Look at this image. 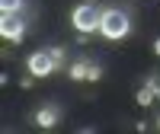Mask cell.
Masks as SVG:
<instances>
[{
	"mask_svg": "<svg viewBox=\"0 0 160 134\" xmlns=\"http://www.w3.org/2000/svg\"><path fill=\"white\" fill-rule=\"evenodd\" d=\"M154 55L160 58V38H157V42H154Z\"/></svg>",
	"mask_w": 160,
	"mask_h": 134,
	"instance_id": "obj_12",
	"label": "cell"
},
{
	"mask_svg": "<svg viewBox=\"0 0 160 134\" xmlns=\"http://www.w3.org/2000/svg\"><path fill=\"white\" fill-rule=\"evenodd\" d=\"M68 74H71V80H87V74H90V64H87V61H74V64L68 67Z\"/></svg>",
	"mask_w": 160,
	"mask_h": 134,
	"instance_id": "obj_6",
	"label": "cell"
},
{
	"mask_svg": "<svg viewBox=\"0 0 160 134\" xmlns=\"http://www.w3.org/2000/svg\"><path fill=\"white\" fill-rule=\"evenodd\" d=\"M48 51H51V58H55V61H58V67H61V64H64V48H58V45H55V48H48Z\"/></svg>",
	"mask_w": 160,
	"mask_h": 134,
	"instance_id": "obj_10",
	"label": "cell"
},
{
	"mask_svg": "<svg viewBox=\"0 0 160 134\" xmlns=\"http://www.w3.org/2000/svg\"><path fill=\"white\" fill-rule=\"evenodd\" d=\"M87 80H93V83H96V80H102V67H99V64H90V74H87Z\"/></svg>",
	"mask_w": 160,
	"mask_h": 134,
	"instance_id": "obj_9",
	"label": "cell"
},
{
	"mask_svg": "<svg viewBox=\"0 0 160 134\" xmlns=\"http://www.w3.org/2000/svg\"><path fill=\"white\" fill-rule=\"evenodd\" d=\"M99 32L106 38H112V42H118V38H125L131 32V22L122 10H102V19H99Z\"/></svg>",
	"mask_w": 160,
	"mask_h": 134,
	"instance_id": "obj_1",
	"label": "cell"
},
{
	"mask_svg": "<svg viewBox=\"0 0 160 134\" xmlns=\"http://www.w3.org/2000/svg\"><path fill=\"white\" fill-rule=\"evenodd\" d=\"M157 128H160V118H157Z\"/></svg>",
	"mask_w": 160,
	"mask_h": 134,
	"instance_id": "obj_13",
	"label": "cell"
},
{
	"mask_svg": "<svg viewBox=\"0 0 160 134\" xmlns=\"http://www.w3.org/2000/svg\"><path fill=\"white\" fill-rule=\"evenodd\" d=\"M32 80H35V74H29V77H22V80H19V86H22V89H29V86H32Z\"/></svg>",
	"mask_w": 160,
	"mask_h": 134,
	"instance_id": "obj_11",
	"label": "cell"
},
{
	"mask_svg": "<svg viewBox=\"0 0 160 134\" xmlns=\"http://www.w3.org/2000/svg\"><path fill=\"white\" fill-rule=\"evenodd\" d=\"M135 99H138V105H151V102L157 99V93H154V86H148V83H144V86L138 89V96H135Z\"/></svg>",
	"mask_w": 160,
	"mask_h": 134,
	"instance_id": "obj_7",
	"label": "cell"
},
{
	"mask_svg": "<svg viewBox=\"0 0 160 134\" xmlns=\"http://www.w3.org/2000/svg\"><path fill=\"white\" fill-rule=\"evenodd\" d=\"M0 35L7 38V42H22L26 38V22L16 16V13H3V16H0Z\"/></svg>",
	"mask_w": 160,
	"mask_h": 134,
	"instance_id": "obj_4",
	"label": "cell"
},
{
	"mask_svg": "<svg viewBox=\"0 0 160 134\" xmlns=\"http://www.w3.org/2000/svg\"><path fill=\"white\" fill-rule=\"evenodd\" d=\"M26 70L35 74V77H51L58 70V61L51 58V51H32L29 61H26Z\"/></svg>",
	"mask_w": 160,
	"mask_h": 134,
	"instance_id": "obj_3",
	"label": "cell"
},
{
	"mask_svg": "<svg viewBox=\"0 0 160 134\" xmlns=\"http://www.w3.org/2000/svg\"><path fill=\"white\" fill-rule=\"evenodd\" d=\"M58 115H61L58 105H42V109L35 112V125L38 128H55L58 125Z\"/></svg>",
	"mask_w": 160,
	"mask_h": 134,
	"instance_id": "obj_5",
	"label": "cell"
},
{
	"mask_svg": "<svg viewBox=\"0 0 160 134\" xmlns=\"http://www.w3.org/2000/svg\"><path fill=\"white\" fill-rule=\"evenodd\" d=\"M99 19H102V13H99L96 7H93V3H80V7L71 13L74 29H77V32H83V35L96 32V29H99Z\"/></svg>",
	"mask_w": 160,
	"mask_h": 134,
	"instance_id": "obj_2",
	"label": "cell"
},
{
	"mask_svg": "<svg viewBox=\"0 0 160 134\" xmlns=\"http://www.w3.org/2000/svg\"><path fill=\"white\" fill-rule=\"evenodd\" d=\"M0 10H3V13H19L22 0H0Z\"/></svg>",
	"mask_w": 160,
	"mask_h": 134,
	"instance_id": "obj_8",
	"label": "cell"
}]
</instances>
